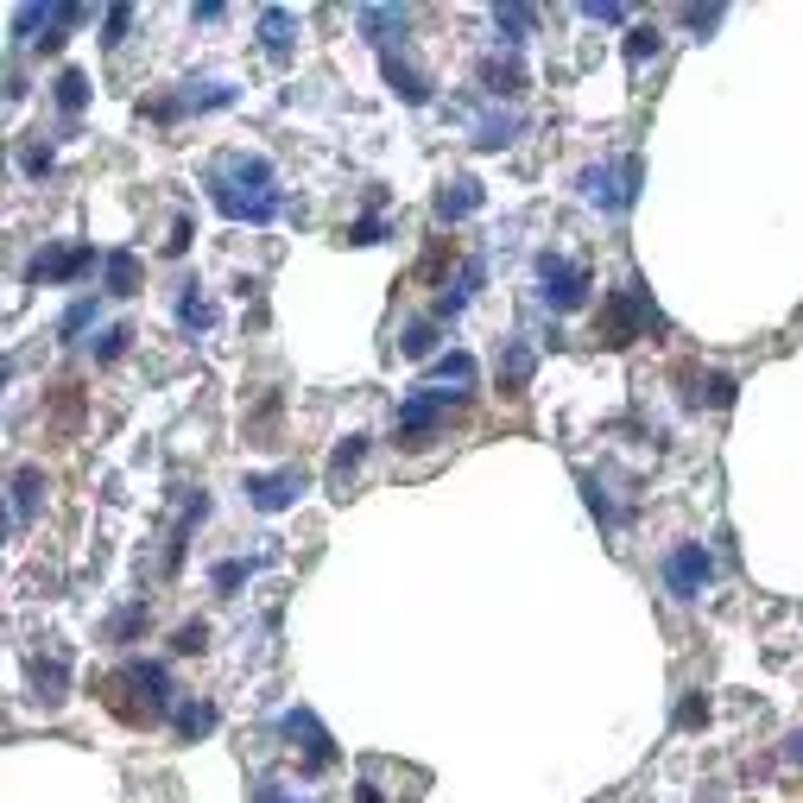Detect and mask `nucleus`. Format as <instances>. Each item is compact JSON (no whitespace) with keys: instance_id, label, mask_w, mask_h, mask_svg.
<instances>
[{"instance_id":"43","label":"nucleus","mask_w":803,"mask_h":803,"mask_svg":"<svg viewBox=\"0 0 803 803\" xmlns=\"http://www.w3.org/2000/svg\"><path fill=\"white\" fill-rule=\"evenodd\" d=\"M354 803H386V797H380V784H373V778H361V784H354Z\"/></svg>"},{"instance_id":"3","label":"nucleus","mask_w":803,"mask_h":803,"mask_svg":"<svg viewBox=\"0 0 803 803\" xmlns=\"http://www.w3.org/2000/svg\"><path fill=\"white\" fill-rule=\"evenodd\" d=\"M652 330H665V316H658V304H652V292L639 278H627L620 292H608L601 311H595V342H601V349H633V342Z\"/></svg>"},{"instance_id":"8","label":"nucleus","mask_w":803,"mask_h":803,"mask_svg":"<svg viewBox=\"0 0 803 803\" xmlns=\"http://www.w3.org/2000/svg\"><path fill=\"white\" fill-rule=\"evenodd\" d=\"M278 734L304 753V778H316V772H330L335 765V741H330V727L316 722L311 708H285L278 715Z\"/></svg>"},{"instance_id":"38","label":"nucleus","mask_w":803,"mask_h":803,"mask_svg":"<svg viewBox=\"0 0 803 803\" xmlns=\"http://www.w3.org/2000/svg\"><path fill=\"white\" fill-rule=\"evenodd\" d=\"M677 727H684V734H696V727H708V696H703V689L677 703Z\"/></svg>"},{"instance_id":"24","label":"nucleus","mask_w":803,"mask_h":803,"mask_svg":"<svg viewBox=\"0 0 803 803\" xmlns=\"http://www.w3.org/2000/svg\"><path fill=\"white\" fill-rule=\"evenodd\" d=\"M266 564H273V557H222V564L209 569V582H216V595H235V588H247Z\"/></svg>"},{"instance_id":"13","label":"nucleus","mask_w":803,"mask_h":803,"mask_svg":"<svg viewBox=\"0 0 803 803\" xmlns=\"http://www.w3.org/2000/svg\"><path fill=\"white\" fill-rule=\"evenodd\" d=\"M26 677H32V696H39L45 708H63L70 703V665H63L58 646H45L26 658Z\"/></svg>"},{"instance_id":"26","label":"nucleus","mask_w":803,"mask_h":803,"mask_svg":"<svg viewBox=\"0 0 803 803\" xmlns=\"http://www.w3.org/2000/svg\"><path fill=\"white\" fill-rule=\"evenodd\" d=\"M146 627H153V608H146V601H134V608L108 614V627H101V639H108V646H134V639H139Z\"/></svg>"},{"instance_id":"2","label":"nucleus","mask_w":803,"mask_h":803,"mask_svg":"<svg viewBox=\"0 0 803 803\" xmlns=\"http://www.w3.org/2000/svg\"><path fill=\"white\" fill-rule=\"evenodd\" d=\"M203 190H209V203H216L228 222H254V228L285 209V196H278V184H273V165L259 153L216 158V165L203 172Z\"/></svg>"},{"instance_id":"14","label":"nucleus","mask_w":803,"mask_h":803,"mask_svg":"<svg viewBox=\"0 0 803 803\" xmlns=\"http://www.w3.org/2000/svg\"><path fill=\"white\" fill-rule=\"evenodd\" d=\"M380 70H386V82H392V96L405 101V108H431V96H437V82L418 70L405 51H380Z\"/></svg>"},{"instance_id":"16","label":"nucleus","mask_w":803,"mask_h":803,"mask_svg":"<svg viewBox=\"0 0 803 803\" xmlns=\"http://www.w3.org/2000/svg\"><path fill=\"white\" fill-rule=\"evenodd\" d=\"M481 203H488V196H481V184H474V177H443V184H437V196H431V209H437V222H469L474 209H481Z\"/></svg>"},{"instance_id":"4","label":"nucleus","mask_w":803,"mask_h":803,"mask_svg":"<svg viewBox=\"0 0 803 803\" xmlns=\"http://www.w3.org/2000/svg\"><path fill=\"white\" fill-rule=\"evenodd\" d=\"M639 184H646V165H639L633 153L620 158V165H588V172L576 177L582 203L608 209V216H620V209H633V203H639Z\"/></svg>"},{"instance_id":"20","label":"nucleus","mask_w":803,"mask_h":803,"mask_svg":"<svg viewBox=\"0 0 803 803\" xmlns=\"http://www.w3.org/2000/svg\"><path fill=\"white\" fill-rule=\"evenodd\" d=\"M368 443H373L368 431H354L330 450V493H349V481L361 474V462H368Z\"/></svg>"},{"instance_id":"6","label":"nucleus","mask_w":803,"mask_h":803,"mask_svg":"<svg viewBox=\"0 0 803 803\" xmlns=\"http://www.w3.org/2000/svg\"><path fill=\"white\" fill-rule=\"evenodd\" d=\"M588 292H595V273H588V259H569V254H538V297H545L550 311H582Z\"/></svg>"},{"instance_id":"1","label":"nucleus","mask_w":803,"mask_h":803,"mask_svg":"<svg viewBox=\"0 0 803 803\" xmlns=\"http://www.w3.org/2000/svg\"><path fill=\"white\" fill-rule=\"evenodd\" d=\"M96 703L108 708L120 727H134V734L165 727L177 715V696H172L165 665H146V658H127V665L101 670V677H96Z\"/></svg>"},{"instance_id":"25","label":"nucleus","mask_w":803,"mask_h":803,"mask_svg":"<svg viewBox=\"0 0 803 803\" xmlns=\"http://www.w3.org/2000/svg\"><path fill=\"white\" fill-rule=\"evenodd\" d=\"M177 323H184V335H209L216 330V304L203 297V285H184V297H177Z\"/></svg>"},{"instance_id":"45","label":"nucleus","mask_w":803,"mask_h":803,"mask_svg":"<svg viewBox=\"0 0 803 803\" xmlns=\"http://www.w3.org/2000/svg\"><path fill=\"white\" fill-rule=\"evenodd\" d=\"M254 803H297V797H285V791H273V784H266V791H259Z\"/></svg>"},{"instance_id":"33","label":"nucleus","mask_w":803,"mask_h":803,"mask_svg":"<svg viewBox=\"0 0 803 803\" xmlns=\"http://www.w3.org/2000/svg\"><path fill=\"white\" fill-rule=\"evenodd\" d=\"M512 134H519V115H488L481 127H474V146L500 153V146H512Z\"/></svg>"},{"instance_id":"29","label":"nucleus","mask_w":803,"mask_h":803,"mask_svg":"<svg viewBox=\"0 0 803 803\" xmlns=\"http://www.w3.org/2000/svg\"><path fill=\"white\" fill-rule=\"evenodd\" d=\"M531 26H538L531 7H493V32H500V45H526Z\"/></svg>"},{"instance_id":"44","label":"nucleus","mask_w":803,"mask_h":803,"mask_svg":"<svg viewBox=\"0 0 803 803\" xmlns=\"http://www.w3.org/2000/svg\"><path fill=\"white\" fill-rule=\"evenodd\" d=\"M784 765H803V727L791 734V741H784Z\"/></svg>"},{"instance_id":"21","label":"nucleus","mask_w":803,"mask_h":803,"mask_svg":"<svg viewBox=\"0 0 803 803\" xmlns=\"http://www.w3.org/2000/svg\"><path fill=\"white\" fill-rule=\"evenodd\" d=\"M474 77H481V89H488L493 101L526 96V70H519L512 58H481V70H474Z\"/></svg>"},{"instance_id":"39","label":"nucleus","mask_w":803,"mask_h":803,"mask_svg":"<svg viewBox=\"0 0 803 803\" xmlns=\"http://www.w3.org/2000/svg\"><path fill=\"white\" fill-rule=\"evenodd\" d=\"M373 241H386V222H380V216H361V222L349 228V247H373Z\"/></svg>"},{"instance_id":"35","label":"nucleus","mask_w":803,"mask_h":803,"mask_svg":"<svg viewBox=\"0 0 803 803\" xmlns=\"http://www.w3.org/2000/svg\"><path fill=\"white\" fill-rule=\"evenodd\" d=\"M172 652L177 658H203V652H209V620H184V627L172 633Z\"/></svg>"},{"instance_id":"5","label":"nucleus","mask_w":803,"mask_h":803,"mask_svg":"<svg viewBox=\"0 0 803 803\" xmlns=\"http://www.w3.org/2000/svg\"><path fill=\"white\" fill-rule=\"evenodd\" d=\"M469 405V392L462 399H450V392H437V386H418L399 399V412H392V424H399V437L405 443H437L443 437V424H450V412H462Z\"/></svg>"},{"instance_id":"37","label":"nucleus","mask_w":803,"mask_h":803,"mask_svg":"<svg viewBox=\"0 0 803 803\" xmlns=\"http://www.w3.org/2000/svg\"><path fill=\"white\" fill-rule=\"evenodd\" d=\"M582 493H588V512L601 519V526H620V507H614V493L595 481V474H582Z\"/></svg>"},{"instance_id":"41","label":"nucleus","mask_w":803,"mask_h":803,"mask_svg":"<svg viewBox=\"0 0 803 803\" xmlns=\"http://www.w3.org/2000/svg\"><path fill=\"white\" fill-rule=\"evenodd\" d=\"M127 26H134V7H108V45H127Z\"/></svg>"},{"instance_id":"15","label":"nucleus","mask_w":803,"mask_h":803,"mask_svg":"<svg viewBox=\"0 0 803 803\" xmlns=\"http://www.w3.org/2000/svg\"><path fill=\"white\" fill-rule=\"evenodd\" d=\"M531 368H538V354H531V342H526V335H507V342H500V354H493V373H500V392H507V399H526V386H531Z\"/></svg>"},{"instance_id":"34","label":"nucleus","mask_w":803,"mask_h":803,"mask_svg":"<svg viewBox=\"0 0 803 803\" xmlns=\"http://www.w3.org/2000/svg\"><path fill=\"white\" fill-rule=\"evenodd\" d=\"M431 380H456V386L469 392V386H474V354H462V349H450V354H437V368H431Z\"/></svg>"},{"instance_id":"46","label":"nucleus","mask_w":803,"mask_h":803,"mask_svg":"<svg viewBox=\"0 0 803 803\" xmlns=\"http://www.w3.org/2000/svg\"><path fill=\"white\" fill-rule=\"evenodd\" d=\"M703 803H722V797H703Z\"/></svg>"},{"instance_id":"11","label":"nucleus","mask_w":803,"mask_h":803,"mask_svg":"<svg viewBox=\"0 0 803 803\" xmlns=\"http://www.w3.org/2000/svg\"><path fill=\"white\" fill-rule=\"evenodd\" d=\"M677 386H684L689 412H727V405H734V392H741V380L722 373V368H677Z\"/></svg>"},{"instance_id":"18","label":"nucleus","mask_w":803,"mask_h":803,"mask_svg":"<svg viewBox=\"0 0 803 803\" xmlns=\"http://www.w3.org/2000/svg\"><path fill=\"white\" fill-rule=\"evenodd\" d=\"M139 285H146V266H139V254H127V247L101 254V292H108V297H134Z\"/></svg>"},{"instance_id":"30","label":"nucleus","mask_w":803,"mask_h":803,"mask_svg":"<svg viewBox=\"0 0 803 803\" xmlns=\"http://www.w3.org/2000/svg\"><path fill=\"white\" fill-rule=\"evenodd\" d=\"M658 51H665V26H658V20H646V26H633V32H627V63H633V70H639L646 58H658Z\"/></svg>"},{"instance_id":"27","label":"nucleus","mask_w":803,"mask_h":803,"mask_svg":"<svg viewBox=\"0 0 803 803\" xmlns=\"http://www.w3.org/2000/svg\"><path fill=\"white\" fill-rule=\"evenodd\" d=\"M456 241L450 235H431V247H424V259H418V278H424V285H437V278H450V266H456Z\"/></svg>"},{"instance_id":"7","label":"nucleus","mask_w":803,"mask_h":803,"mask_svg":"<svg viewBox=\"0 0 803 803\" xmlns=\"http://www.w3.org/2000/svg\"><path fill=\"white\" fill-rule=\"evenodd\" d=\"M658 576H665V588L677 595V601H696V595H703V588L715 582V557H708V545L684 538V545H670V550H665Z\"/></svg>"},{"instance_id":"36","label":"nucleus","mask_w":803,"mask_h":803,"mask_svg":"<svg viewBox=\"0 0 803 803\" xmlns=\"http://www.w3.org/2000/svg\"><path fill=\"white\" fill-rule=\"evenodd\" d=\"M127 349H134V330H127V323L101 330V335H96V368H115V361H120Z\"/></svg>"},{"instance_id":"23","label":"nucleus","mask_w":803,"mask_h":803,"mask_svg":"<svg viewBox=\"0 0 803 803\" xmlns=\"http://www.w3.org/2000/svg\"><path fill=\"white\" fill-rule=\"evenodd\" d=\"M354 20H361V32H368L380 51H392V32H405V26H412V13H405V7H361Z\"/></svg>"},{"instance_id":"31","label":"nucleus","mask_w":803,"mask_h":803,"mask_svg":"<svg viewBox=\"0 0 803 803\" xmlns=\"http://www.w3.org/2000/svg\"><path fill=\"white\" fill-rule=\"evenodd\" d=\"M51 101H58L63 115H77L82 101H89V77H82V70H58V82H51Z\"/></svg>"},{"instance_id":"12","label":"nucleus","mask_w":803,"mask_h":803,"mask_svg":"<svg viewBox=\"0 0 803 803\" xmlns=\"http://www.w3.org/2000/svg\"><path fill=\"white\" fill-rule=\"evenodd\" d=\"M7 493H13V500H7V531H20L26 519H32V512L45 507L51 481H45L39 462H13V474H7Z\"/></svg>"},{"instance_id":"22","label":"nucleus","mask_w":803,"mask_h":803,"mask_svg":"<svg viewBox=\"0 0 803 803\" xmlns=\"http://www.w3.org/2000/svg\"><path fill=\"white\" fill-rule=\"evenodd\" d=\"M172 727H177V741H203V734H216V703H209V696H184L177 715H172Z\"/></svg>"},{"instance_id":"9","label":"nucleus","mask_w":803,"mask_h":803,"mask_svg":"<svg viewBox=\"0 0 803 803\" xmlns=\"http://www.w3.org/2000/svg\"><path fill=\"white\" fill-rule=\"evenodd\" d=\"M96 273V247L89 241H70V247H39L32 254V266H26V285H70V278Z\"/></svg>"},{"instance_id":"19","label":"nucleus","mask_w":803,"mask_h":803,"mask_svg":"<svg viewBox=\"0 0 803 803\" xmlns=\"http://www.w3.org/2000/svg\"><path fill=\"white\" fill-rule=\"evenodd\" d=\"M259 51H266L273 63H285L297 51V20L285 13V7H266V13H259Z\"/></svg>"},{"instance_id":"10","label":"nucleus","mask_w":803,"mask_h":803,"mask_svg":"<svg viewBox=\"0 0 803 803\" xmlns=\"http://www.w3.org/2000/svg\"><path fill=\"white\" fill-rule=\"evenodd\" d=\"M304 488H311V474L297 469V462H285L278 474H247V507L273 519V512H292L304 500Z\"/></svg>"},{"instance_id":"17","label":"nucleus","mask_w":803,"mask_h":803,"mask_svg":"<svg viewBox=\"0 0 803 803\" xmlns=\"http://www.w3.org/2000/svg\"><path fill=\"white\" fill-rule=\"evenodd\" d=\"M45 412H51V424H58V431H82L89 399H82L77 380H51V386H45Z\"/></svg>"},{"instance_id":"42","label":"nucleus","mask_w":803,"mask_h":803,"mask_svg":"<svg viewBox=\"0 0 803 803\" xmlns=\"http://www.w3.org/2000/svg\"><path fill=\"white\" fill-rule=\"evenodd\" d=\"M190 247V216H177L172 222V241H165V254H184Z\"/></svg>"},{"instance_id":"28","label":"nucleus","mask_w":803,"mask_h":803,"mask_svg":"<svg viewBox=\"0 0 803 803\" xmlns=\"http://www.w3.org/2000/svg\"><path fill=\"white\" fill-rule=\"evenodd\" d=\"M437 342H443L437 323H405V330H399V354H405V361H431Z\"/></svg>"},{"instance_id":"40","label":"nucleus","mask_w":803,"mask_h":803,"mask_svg":"<svg viewBox=\"0 0 803 803\" xmlns=\"http://www.w3.org/2000/svg\"><path fill=\"white\" fill-rule=\"evenodd\" d=\"M20 165H26V177H45V172H51V146H45V139H32V146L20 153Z\"/></svg>"},{"instance_id":"32","label":"nucleus","mask_w":803,"mask_h":803,"mask_svg":"<svg viewBox=\"0 0 803 803\" xmlns=\"http://www.w3.org/2000/svg\"><path fill=\"white\" fill-rule=\"evenodd\" d=\"M96 297H77V304H70V311H63V323H58V342H77V335H89L96 330Z\"/></svg>"}]
</instances>
